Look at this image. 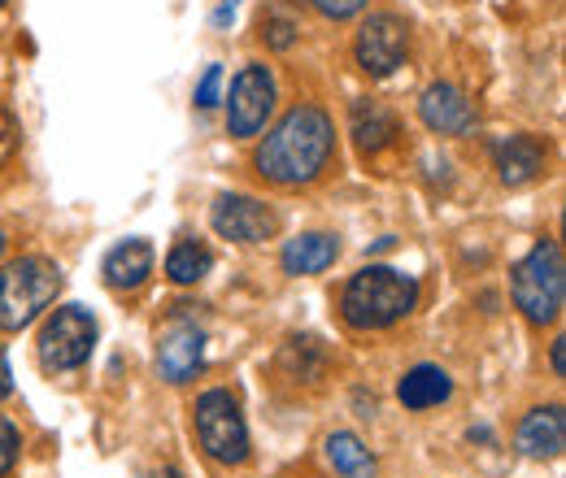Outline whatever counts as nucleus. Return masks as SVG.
Here are the masks:
<instances>
[{
  "mask_svg": "<svg viewBox=\"0 0 566 478\" xmlns=\"http://www.w3.org/2000/svg\"><path fill=\"white\" fill-rule=\"evenodd\" d=\"M332 118L314 105H301L283 118L271 136L262 139L258 148V170L262 179L280 183V188H296V183H310L327 157H332Z\"/></svg>",
  "mask_w": 566,
  "mask_h": 478,
  "instance_id": "nucleus-1",
  "label": "nucleus"
},
{
  "mask_svg": "<svg viewBox=\"0 0 566 478\" xmlns=\"http://www.w3.org/2000/svg\"><path fill=\"white\" fill-rule=\"evenodd\" d=\"M419 300V283L410 274L392 270V266H366L349 278L345 296H340V309H345V322L357 331H379V327H392L401 322Z\"/></svg>",
  "mask_w": 566,
  "mask_h": 478,
  "instance_id": "nucleus-2",
  "label": "nucleus"
},
{
  "mask_svg": "<svg viewBox=\"0 0 566 478\" xmlns=\"http://www.w3.org/2000/svg\"><path fill=\"white\" fill-rule=\"evenodd\" d=\"M566 300V262L554 240H541L518 266H514V305L527 322L545 327L563 314Z\"/></svg>",
  "mask_w": 566,
  "mask_h": 478,
  "instance_id": "nucleus-3",
  "label": "nucleus"
},
{
  "mask_svg": "<svg viewBox=\"0 0 566 478\" xmlns=\"http://www.w3.org/2000/svg\"><path fill=\"white\" fill-rule=\"evenodd\" d=\"M62 287V270L49 257H18L0 274V331H22L35 322Z\"/></svg>",
  "mask_w": 566,
  "mask_h": 478,
  "instance_id": "nucleus-4",
  "label": "nucleus"
},
{
  "mask_svg": "<svg viewBox=\"0 0 566 478\" xmlns=\"http://www.w3.org/2000/svg\"><path fill=\"white\" fill-rule=\"evenodd\" d=\"M197 439L222 466H240L249 457V426L231 392H206L197 401Z\"/></svg>",
  "mask_w": 566,
  "mask_h": 478,
  "instance_id": "nucleus-5",
  "label": "nucleus"
},
{
  "mask_svg": "<svg viewBox=\"0 0 566 478\" xmlns=\"http://www.w3.org/2000/svg\"><path fill=\"white\" fill-rule=\"evenodd\" d=\"M92 343H96V322L87 309L66 305L57 309L44 331H40V361L49 370H78L87 357H92Z\"/></svg>",
  "mask_w": 566,
  "mask_h": 478,
  "instance_id": "nucleus-6",
  "label": "nucleus"
},
{
  "mask_svg": "<svg viewBox=\"0 0 566 478\" xmlns=\"http://www.w3.org/2000/svg\"><path fill=\"white\" fill-rule=\"evenodd\" d=\"M275 109V78L266 66H244L227 96V131L240 139L258 136Z\"/></svg>",
  "mask_w": 566,
  "mask_h": 478,
  "instance_id": "nucleus-7",
  "label": "nucleus"
},
{
  "mask_svg": "<svg viewBox=\"0 0 566 478\" xmlns=\"http://www.w3.org/2000/svg\"><path fill=\"white\" fill-rule=\"evenodd\" d=\"M406 49H410V31L397 13H370L357 31V66L375 78H388L392 70L406 62Z\"/></svg>",
  "mask_w": 566,
  "mask_h": 478,
  "instance_id": "nucleus-8",
  "label": "nucleus"
},
{
  "mask_svg": "<svg viewBox=\"0 0 566 478\" xmlns=\"http://www.w3.org/2000/svg\"><path fill=\"white\" fill-rule=\"evenodd\" d=\"M206 361V331L188 318H175L157 340V370L170 383H188Z\"/></svg>",
  "mask_w": 566,
  "mask_h": 478,
  "instance_id": "nucleus-9",
  "label": "nucleus"
},
{
  "mask_svg": "<svg viewBox=\"0 0 566 478\" xmlns=\"http://www.w3.org/2000/svg\"><path fill=\"white\" fill-rule=\"evenodd\" d=\"M210 222L222 240H235V244H262L280 226L275 213L262 205V201H253V196H222L213 205Z\"/></svg>",
  "mask_w": 566,
  "mask_h": 478,
  "instance_id": "nucleus-10",
  "label": "nucleus"
},
{
  "mask_svg": "<svg viewBox=\"0 0 566 478\" xmlns=\"http://www.w3.org/2000/svg\"><path fill=\"white\" fill-rule=\"evenodd\" d=\"M419 114H423L427 127L440 131V136H467L475 127V109L453 83H431L423 92V100H419Z\"/></svg>",
  "mask_w": 566,
  "mask_h": 478,
  "instance_id": "nucleus-11",
  "label": "nucleus"
},
{
  "mask_svg": "<svg viewBox=\"0 0 566 478\" xmlns=\"http://www.w3.org/2000/svg\"><path fill=\"white\" fill-rule=\"evenodd\" d=\"M566 444V417L558 405H549V410H532L523 417V426H518V448L527 453V457H536V461H549V457H558Z\"/></svg>",
  "mask_w": 566,
  "mask_h": 478,
  "instance_id": "nucleus-12",
  "label": "nucleus"
},
{
  "mask_svg": "<svg viewBox=\"0 0 566 478\" xmlns=\"http://www.w3.org/2000/svg\"><path fill=\"white\" fill-rule=\"evenodd\" d=\"M496 170L505 188H527L545 170V148L536 136H510L496 148Z\"/></svg>",
  "mask_w": 566,
  "mask_h": 478,
  "instance_id": "nucleus-13",
  "label": "nucleus"
},
{
  "mask_svg": "<svg viewBox=\"0 0 566 478\" xmlns=\"http://www.w3.org/2000/svg\"><path fill=\"white\" fill-rule=\"evenodd\" d=\"M148 274H153V248H148L144 240H127V244H118V248L105 257V283L118 287V291L140 287Z\"/></svg>",
  "mask_w": 566,
  "mask_h": 478,
  "instance_id": "nucleus-14",
  "label": "nucleus"
},
{
  "mask_svg": "<svg viewBox=\"0 0 566 478\" xmlns=\"http://www.w3.org/2000/svg\"><path fill=\"white\" fill-rule=\"evenodd\" d=\"M449 392H453V383H449V374H444L440 365H415V370L401 379L397 401H401L406 410H431V405H444Z\"/></svg>",
  "mask_w": 566,
  "mask_h": 478,
  "instance_id": "nucleus-15",
  "label": "nucleus"
},
{
  "mask_svg": "<svg viewBox=\"0 0 566 478\" xmlns=\"http://www.w3.org/2000/svg\"><path fill=\"white\" fill-rule=\"evenodd\" d=\"M349 127H354V144L361 152H379L397 136V118L379 100H357L354 114H349Z\"/></svg>",
  "mask_w": 566,
  "mask_h": 478,
  "instance_id": "nucleus-16",
  "label": "nucleus"
},
{
  "mask_svg": "<svg viewBox=\"0 0 566 478\" xmlns=\"http://www.w3.org/2000/svg\"><path fill=\"white\" fill-rule=\"evenodd\" d=\"M336 253H340V244H336L332 235H296V240H287V248H283V270L318 274L336 262Z\"/></svg>",
  "mask_w": 566,
  "mask_h": 478,
  "instance_id": "nucleus-17",
  "label": "nucleus"
},
{
  "mask_svg": "<svg viewBox=\"0 0 566 478\" xmlns=\"http://www.w3.org/2000/svg\"><path fill=\"white\" fill-rule=\"evenodd\" d=\"M327 461L345 478H375V457H370V448H366L357 435H349V431H340V435L327 439Z\"/></svg>",
  "mask_w": 566,
  "mask_h": 478,
  "instance_id": "nucleus-18",
  "label": "nucleus"
},
{
  "mask_svg": "<svg viewBox=\"0 0 566 478\" xmlns=\"http://www.w3.org/2000/svg\"><path fill=\"white\" fill-rule=\"evenodd\" d=\"M210 266H213V253L206 244H197V240L175 244L170 257H166V274H170L175 283H197V278L210 274Z\"/></svg>",
  "mask_w": 566,
  "mask_h": 478,
  "instance_id": "nucleus-19",
  "label": "nucleus"
},
{
  "mask_svg": "<svg viewBox=\"0 0 566 478\" xmlns=\"http://www.w3.org/2000/svg\"><path fill=\"white\" fill-rule=\"evenodd\" d=\"M292 31H296L292 18H280V13H266V18H262V35H266L275 49H287V44H292Z\"/></svg>",
  "mask_w": 566,
  "mask_h": 478,
  "instance_id": "nucleus-20",
  "label": "nucleus"
},
{
  "mask_svg": "<svg viewBox=\"0 0 566 478\" xmlns=\"http://www.w3.org/2000/svg\"><path fill=\"white\" fill-rule=\"evenodd\" d=\"M13 461H18V431L0 417V478L13 470Z\"/></svg>",
  "mask_w": 566,
  "mask_h": 478,
  "instance_id": "nucleus-21",
  "label": "nucleus"
},
{
  "mask_svg": "<svg viewBox=\"0 0 566 478\" xmlns=\"http://www.w3.org/2000/svg\"><path fill=\"white\" fill-rule=\"evenodd\" d=\"M18 144H22V136H18V123H13V118L0 109V166H4V161H13Z\"/></svg>",
  "mask_w": 566,
  "mask_h": 478,
  "instance_id": "nucleus-22",
  "label": "nucleus"
},
{
  "mask_svg": "<svg viewBox=\"0 0 566 478\" xmlns=\"http://www.w3.org/2000/svg\"><path fill=\"white\" fill-rule=\"evenodd\" d=\"M218 83H222V66H206V78L197 87V105L201 109H213L218 105Z\"/></svg>",
  "mask_w": 566,
  "mask_h": 478,
  "instance_id": "nucleus-23",
  "label": "nucleus"
},
{
  "mask_svg": "<svg viewBox=\"0 0 566 478\" xmlns=\"http://www.w3.org/2000/svg\"><path fill=\"white\" fill-rule=\"evenodd\" d=\"M310 4H314V9H323L327 18H354L366 0H310Z\"/></svg>",
  "mask_w": 566,
  "mask_h": 478,
  "instance_id": "nucleus-24",
  "label": "nucleus"
},
{
  "mask_svg": "<svg viewBox=\"0 0 566 478\" xmlns=\"http://www.w3.org/2000/svg\"><path fill=\"white\" fill-rule=\"evenodd\" d=\"M13 392V374H9V361H4V352H0V401Z\"/></svg>",
  "mask_w": 566,
  "mask_h": 478,
  "instance_id": "nucleus-25",
  "label": "nucleus"
},
{
  "mask_svg": "<svg viewBox=\"0 0 566 478\" xmlns=\"http://www.w3.org/2000/svg\"><path fill=\"white\" fill-rule=\"evenodd\" d=\"M549 361H554V374H563V370H566V340H554V352H549Z\"/></svg>",
  "mask_w": 566,
  "mask_h": 478,
  "instance_id": "nucleus-26",
  "label": "nucleus"
},
{
  "mask_svg": "<svg viewBox=\"0 0 566 478\" xmlns=\"http://www.w3.org/2000/svg\"><path fill=\"white\" fill-rule=\"evenodd\" d=\"M235 4H240V0H222V4H218V13H213V22L222 26V22H227V18L235 13Z\"/></svg>",
  "mask_w": 566,
  "mask_h": 478,
  "instance_id": "nucleus-27",
  "label": "nucleus"
},
{
  "mask_svg": "<svg viewBox=\"0 0 566 478\" xmlns=\"http://www.w3.org/2000/svg\"><path fill=\"white\" fill-rule=\"evenodd\" d=\"M153 478H179V475H175V470H166V475H153Z\"/></svg>",
  "mask_w": 566,
  "mask_h": 478,
  "instance_id": "nucleus-28",
  "label": "nucleus"
},
{
  "mask_svg": "<svg viewBox=\"0 0 566 478\" xmlns=\"http://www.w3.org/2000/svg\"><path fill=\"white\" fill-rule=\"evenodd\" d=\"M0 253H4V231H0Z\"/></svg>",
  "mask_w": 566,
  "mask_h": 478,
  "instance_id": "nucleus-29",
  "label": "nucleus"
},
{
  "mask_svg": "<svg viewBox=\"0 0 566 478\" xmlns=\"http://www.w3.org/2000/svg\"><path fill=\"white\" fill-rule=\"evenodd\" d=\"M0 4H4V0H0Z\"/></svg>",
  "mask_w": 566,
  "mask_h": 478,
  "instance_id": "nucleus-30",
  "label": "nucleus"
}]
</instances>
